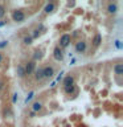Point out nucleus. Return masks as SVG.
Listing matches in <instances>:
<instances>
[{
	"mask_svg": "<svg viewBox=\"0 0 123 127\" xmlns=\"http://www.w3.org/2000/svg\"><path fill=\"white\" fill-rule=\"evenodd\" d=\"M54 9H56V3H53V1L46 3L45 7H44V12H45V13H52Z\"/></svg>",
	"mask_w": 123,
	"mask_h": 127,
	"instance_id": "nucleus-13",
	"label": "nucleus"
},
{
	"mask_svg": "<svg viewBox=\"0 0 123 127\" xmlns=\"http://www.w3.org/2000/svg\"><path fill=\"white\" fill-rule=\"evenodd\" d=\"M63 91H65L67 95H71V94H74L75 91H77V86H75V85L66 86V87H63Z\"/></svg>",
	"mask_w": 123,
	"mask_h": 127,
	"instance_id": "nucleus-17",
	"label": "nucleus"
},
{
	"mask_svg": "<svg viewBox=\"0 0 123 127\" xmlns=\"http://www.w3.org/2000/svg\"><path fill=\"white\" fill-rule=\"evenodd\" d=\"M5 12H7L5 7H4L3 4H0V19H3L4 16H5Z\"/></svg>",
	"mask_w": 123,
	"mask_h": 127,
	"instance_id": "nucleus-19",
	"label": "nucleus"
},
{
	"mask_svg": "<svg viewBox=\"0 0 123 127\" xmlns=\"http://www.w3.org/2000/svg\"><path fill=\"white\" fill-rule=\"evenodd\" d=\"M53 57L56 61H62L63 57H65V53H63V50L60 46H56L53 49Z\"/></svg>",
	"mask_w": 123,
	"mask_h": 127,
	"instance_id": "nucleus-6",
	"label": "nucleus"
},
{
	"mask_svg": "<svg viewBox=\"0 0 123 127\" xmlns=\"http://www.w3.org/2000/svg\"><path fill=\"white\" fill-rule=\"evenodd\" d=\"M4 24H5V23H4V21H0V27H3Z\"/></svg>",
	"mask_w": 123,
	"mask_h": 127,
	"instance_id": "nucleus-27",
	"label": "nucleus"
},
{
	"mask_svg": "<svg viewBox=\"0 0 123 127\" xmlns=\"http://www.w3.org/2000/svg\"><path fill=\"white\" fill-rule=\"evenodd\" d=\"M36 117V113H33V111H31L29 113V118H34Z\"/></svg>",
	"mask_w": 123,
	"mask_h": 127,
	"instance_id": "nucleus-25",
	"label": "nucleus"
},
{
	"mask_svg": "<svg viewBox=\"0 0 123 127\" xmlns=\"http://www.w3.org/2000/svg\"><path fill=\"white\" fill-rule=\"evenodd\" d=\"M32 42H33V38L31 37V34H25L23 37V44L24 45H32Z\"/></svg>",
	"mask_w": 123,
	"mask_h": 127,
	"instance_id": "nucleus-18",
	"label": "nucleus"
},
{
	"mask_svg": "<svg viewBox=\"0 0 123 127\" xmlns=\"http://www.w3.org/2000/svg\"><path fill=\"white\" fill-rule=\"evenodd\" d=\"M74 49H75V52H77V53H85L86 49H87V44H86V41H83V40H79L78 42H75Z\"/></svg>",
	"mask_w": 123,
	"mask_h": 127,
	"instance_id": "nucleus-5",
	"label": "nucleus"
},
{
	"mask_svg": "<svg viewBox=\"0 0 123 127\" xmlns=\"http://www.w3.org/2000/svg\"><path fill=\"white\" fill-rule=\"evenodd\" d=\"M113 70H114V73L117 75H123V64L122 62L115 64L114 67H113Z\"/></svg>",
	"mask_w": 123,
	"mask_h": 127,
	"instance_id": "nucleus-12",
	"label": "nucleus"
},
{
	"mask_svg": "<svg viewBox=\"0 0 123 127\" xmlns=\"http://www.w3.org/2000/svg\"><path fill=\"white\" fill-rule=\"evenodd\" d=\"M3 61H4V56H3V53L0 52V65L3 64Z\"/></svg>",
	"mask_w": 123,
	"mask_h": 127,
	"instance_id": "nucleus-24",
	"label": "nucleus"
},
{
	"mask_svg": "<svg viewBox=\"0 0 123 127\" xmlns=\"http://www.w3.org/2000/svg\"><path fill=\"white\" fill-rule=\"evenodd\" d=\"M117 11H118V4L117 3H110L109 5H107V12H109L110 15L117 13Z\"/></svg>",
	"mask_w": 123,
	"mask_h": 127,
	"instance_id": "nucleus-14",
	"label": "nucleus"
},
{
	"mask_svg": "<svg viewBox=\"0 0 123 127\" xmlns=\"http://www.w3.org/2000/svg\"><path fill=\"white\" fill-rule=\"evenodd\" d=\"M42 31H45V28H44L42 25H41V24H40V25L37 27V28H36V29H33V31H32V34H31V37L32 38H38L40 37V34H41L42 33Z\"/></svg>",
	"mask_w": 123,
	"mask_h": 127,
	"instance_id": "nucleus-8",
	"label": "nucleus"
},
{
	"mask_svg": "<svg viewBox=\"0 0 123 127\" xmlns=\"http://www.w3.org/2000/svg\"><path fill=\"white\" fill-rule=\"evenodd\" d=\"M11 17H12V21H13V23H17L19 24V23L25 21L27 13L24 12V9H13V11H12Z\"/></svg>",
	"mask_w": 123,
	"mask_h": 127,
	"instance_id": "nucleus-1",
	"label": "nucleus"
},
{
	"mask_svg": "<svg viewBox=\"0 0 123 127\" xmlns=\"http://www.w3.org/2000/svg\"><path fill=\"white\" fill-rule=\"evenodd\" d=\"M12 95H13V97H12V103H16L17 102V93H13Z\"/></svg>",
	"mask_w": 123,
	"mask_h": 127,
	"instance_id": "nucleus-21",
	"label": "nucleus"
},
{
	"mask_svg": "<svg viewBox=\"0 0 123 127\" xmlns=\"http://www.w3.org/2000/svg\"><path fill=\"white\" fill-rule=\"evenodd\" d=\"M42 109H44V103L41 101H34L31 106V111H33L36 114L40 113V111H42Z\"/></svg>",
	"mask_w": 123,
	"mask_h": 127,
	"instance_id": "nucleus-7",
	"label": "nucleus"
},
{
	"mask_svg": "<svg viewBox=\"0 0 123 127\" xmlns=\"http://www.w3.org/2000/svg\"><path fill=\"white\" fill-rule=\"evenodd\" d=\"M34 79H36V81H42V79H45V78H44V74H42V67L41 66L36 67V70H34Z\"/></svg>",
	"mask_w": 123,
	"mask_h": 127,
	"instance_id": "nucleus-10",
	"label": "nucleus"
},
{
	"mask_svg": "<svg viewBox=\"0 0 123 127\" xmlns=\"http://www.w3.org/2000/svg\"><path fill=\"white\" fill-rule=\"evenodd\" d=\"M115 45H117V48H121V41H117V42H115Z\"/></svg>",
	"mask_w": 123,
	"mask_h": 127,
	"instance_id": "nucleus-26",
	"label": "nucleus"
},
{
	"mask_svg": "<svg viewBox=\"0 0 123 127\" xmlns=\"http://www.w3.org/2000/svg\"><path fill=\"white\" fill-rule=\"evenodd\" d=\"M4 89V81H3V79H0V91H1Z\"/></svg>",
	"mask_w": 123,
	"mask_h": 127,
	"instance_id": "nucleus-22",
	"label": "nucleus"
},
{
	"mask_svg": "<svg viewBox=\"0 0 123 127\" xmlns=\"http://www.w3.org/2000/svg\"><path fill=\"white\" fill-rule=\"evenodd\" d=\"M8 45V41H5V40H4V41H0V49H1V48H5Z\"/></svg>",
	"mask_w": 123,
	"mask_h": 127,
	"instance_id": "nucleus-20",
	"label": "nucleus"
},
{
	"mask_svg": "<svg viewBox=\"0 0 123 127\" xmlns=\"http://www.w3.org/2000/svg\"><path fill=\"white\" fill-rule=\"evenodd\" d=\"M24 69H25V75H31V74H33L34 73V70H36V62L34 61H28L25 62V65H24Z\"/></svg>",
	"mask_w": 123,
	"mask_h": 127,
	"instance_id": "nucleus-3",
	"label": "nucleus"
},
{
	"mask_svg": "<svg viewBox=\"0 0 123 127\" xmlns=\"http://www.w3.org/2000/svg\"><path fill=\"white\" fill-rule=\"evenodd\" d=\"M70 41H71V36L65 33V34H62L61 37H60V41H58V45L57 46H60L63 50L65 48H67V46L70 45Z\"/></svg>",
	"mask_w": 123,
	"mask_h": 127,
	"instance_id": "nucleus-2",
	"label": "nucleus"
},
{
	"mask_svg": "<svg viewBox=\"0 0 123 127\" xmlns=\"http://www.w3.org/2000/svg\"><path fill=\"white\" fill-rule=\"evenodd\" d=\"M54 73H56V70H54V67L52 66V65H46V66L42 67L44 78H52L54 75Z\"/></svg>",
	"mask_w": 123,
	"mask_h": 127,
	"instance_id": "nucleus-4",
	"label": "nucleus"
},
{
	"mask_svg": "<svg viewBox=\"0 0 123 127\" xmlns=\"http://www.w3.org/2000/svg\"><path fill=\"white\" fill-rule=\"evenodd\" d=\"M33 97V93H29V95L27 97V99H25V102H28V101H31V98Z\"/></svg>",
	"mask_w": 123,
	"mask_h": 127,
	"instance_id": "nucleus-23",
	"label": "nucleus"
},
{
	"mask_svg": "<svg viewBox=\"0 0 123 127\" xmlns=\"http://www.w3.org/2000/svg\"><path fill=\"white\" fill-rule=\"evenodd\" d=\"M62 83H63V87H66V86H70V85H74V77H73L71 74H67L66 77L63 78Z\"/></svg>",
	"mask_w": 123,
	"mask_h": 127,
	"instance_id": "nucleus-11",
	"label": "nucleus"
},
{
	"mask_svg": "<svg viewBox=\"0 0 123 127\" xmlns=\"http://www.w3.org/2000/svg\"><path fill=\"white\" fill-rule=\"evenodd\" d=\"M91 42H93V46L94 48H98L99 45H101V42H102V36L99 34V33H97L93 37V41H91Z\"/></svg>",
	"mask_w": 123,
	"mask_h": 127,
	"instance_id": "nucleus-15",
	"label": "nucleus"
},
{
	"mask_svg": "<svg viewBox=\"0 0 123 127\" xmlns=\"http://www.w3.org/2000/svg\"><path fill=\"white\" fill-rule=\"evenodd\" d=\"M16 74L19 78H24L25 77V69H24V64H19L16 66Z\"/></svg>",
	"mask_w": 123,
	"mask_h": 127,
	"instance_id": "nucleus-9",
	"label": "nucleus"
},
{
	"mask_svg": "<svg viewBox=\"0 0 123 127\" xmlns=\"http://www.w3.org/2000/svg\"><path fill=\"white\" fill-rule=\"evenodd\" d=\"M42 57H44V53H42V50H40V49H36L34 52H33V60L32 61H40V60H42Z\"/></svg>",
	"mask_w": 123,
	"mask_h": 127,
	"instance_id": "nucleus-16",
	"label": "nucleus"
}]
</instances>
